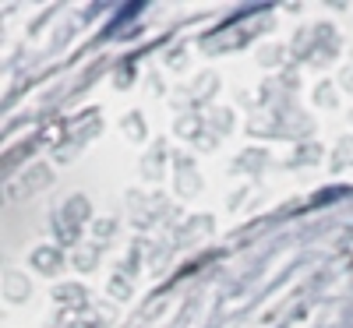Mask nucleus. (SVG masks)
Returning a JSON list of instances; mask_svg holds the SVG:
<instances>
[{"label": "nucleus", "instance_id": "f257e3e1", "mask_svg": "<svg viewBox=\"0 0 353 328\" xmlns=\"http://www.w3.org/2000/svg\"><path fill=\"white\" fill-rule=\"evenodd\" d=\"M145 11V4H121V11H117V18H113V25L106 28V36H113V32H121V25H128L134 14H141Z\"/></svg>", "mask_w": 353, "mask_h": 328}]
</instances>
